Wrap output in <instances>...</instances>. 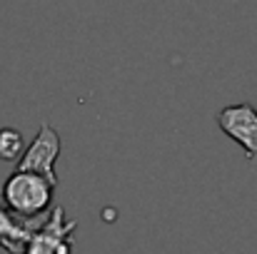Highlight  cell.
<instances>
[{"mask_svg":"<svg viewBox=\"0 0 257 254\" xmlns=\"http://www.w3.org/2000/svg\"><path fill=\"white\" fill-rule=\"evenodd\" d=\"M58 157H60V137L48 122H43L40 132L35 135V142L18 160V169L20 172H38V174L58 182V177H55V160Z\"/></svg>","mask_w":257,"mask_h":254,"instance_id":"cell-4","label":"cell"},{"mask_svg":"<svg viewBox=\"0 0 257 254\" xmlns=\"http://www.w3.org/2000/svg\"><path fill=\"white\" fill-rule=\"evenodd\" d=\"M217 127L245 150L247 160L257 162V110H255V105H250V102L227 105L217 115Z\"/></svg>","mask_w":257,"mask_h":254,"instance_id":"cell-3","label":"cell"},{"mask_svg":"<svg viewBox=\"0 0 257 254\" xmlns=\"http://www.w3.org/2000/svg\"><path fill=\"white\" fill-rule=\"evenodd\" d=\"M78 222L65 219L63 207H55L50 212V219L30 234L25 242V254H70L73 252V239L70 232H75Z\"/></svg>","mask_w":257,"mask_h":254,"instance_id":"cell-2","label":"cell"},{"mask_svg":"<svg viewBox=\"0 0 257 254\" xmlns=\"http://www.w3.org/2000/svg\"><path fill=\"white\" fill-rule=\"evenodd\" d=\"M58 182L38 172H13L3 184V199L10 212L25 219H38L53 204V192Z\"/></svg>","mask_w":257,"mask_h":254,"instance_id":"cell-1","label":"cell"},{"mask_svg":"<svg viewBox=\"0 0 257 254\" xmlns=\"http://www.w3.org/2000/svg\"><path fill=\"white\" fill-rule=\"evenodd\" d=\"M25 152V142H23V135L13 127H3L0 130V160L5 162H13V160H20Z\"/></svg>","mask_w":257,"mask_h":254,"instance_id":"cell-5","label":"cell"}]
</instances>
